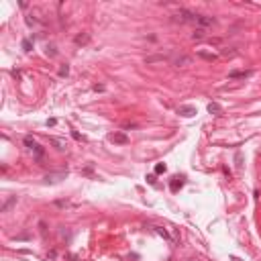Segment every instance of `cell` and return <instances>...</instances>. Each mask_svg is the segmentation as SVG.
Masks as SVG:
<instances>
[{"instance_id":"obj_1","label":"cell","mask_w":261,"mask_h":261,"mask_svg":"<svg viewBox=\"0 0 261 261\" xmlns=\"http://www.w3.org/2000/svg\"><path fill=\"white\" fill-rule=\"evenodd\" d=\"M173 19L180 20V23H194V25L198 23V15H196V12H192V10H188V8H180V10H177V15L173 16Z\"/></svg>"},{"instance_id":"obj_2","label":"cell","mask_w":261,"mask_h":261,"mask_svg":"<svg viewBox=\"0 0 261 261\" xmlns=\"http://www.w3.org/2000/svg\"><path fill=\"white\" fill-rule=\"evenodd\" d=\"M65 177H67V169L65 172H57V173H47L45 176V184H57L61 180H65Z\"/></svg>"},{"instance_id":"obj_3","label":"cell","mask_w":261,"mask_h":261,"mask_svg":"<svg viewBox=\"0 0 261 261\" xmlns=\"http://www.w3.org/2000/svg\"><path fill=\"white\" fill-rule=\"evenodd\" d=\"M200 29H204V27H212L216 25V19L214 16H206V15H198V23H196Z\"/></svg>"},{"instance_id":"obj_4","label":"cell","mask_w":261,"mask_h":261,"mask_svg":"<svg viewBox=\"0 0 261 261\" xmlns=\"http://www.w3.org/2000/svg\"><path fill=\"white\" fill-rule=\"evenodd\" d=\"M110 141H112V143H116V145H127L128 143V137L124 133H120V131H116V133H112L110 135Z\"/></svg>"},{"instance_id":"obj_5","label":"cell","mask_w":261,"mask_h":261,"mask_svg":"<svg viewBox=\"0 0 261 261\" xmlns=\"http://www.w3.org/2000/svg\"><path fill=\"white\" fill-rule=\"evenodd\" d=\"M249 76H251L249 69H233V72H228V80H241V78H249Z\"/></svg>"},{"instance_id":"obj_6","label":"cell","mask_w":261,"mask_h":261,"mask_svg":"<svg viewBox=\"0 0 261 261\" xmlns=\"http://www.w3.org/2000/svg\"><path fill=\"white\" fill-rule=\"evenodd\" d=\"M49 143L53 145L57 151H65L67 149V143H65V139H59V137H49Z\"/></svg>"},{"instance_id":"obj_7","label":"cell","mask_w":261,"mask_h":261,"mask_svg":"<svg viewBox=\"0 0 261 261\" xmlns=\"http://www.w3.org/2000/svg\"><path fill=\"white\" fill-rule=\"evenodd\" d=\"M190 63H192L190 55H177V57H173V65H177V67H184V65H190Z\"/></svg>"},{"instance_id":"obj_8","label":"cell","mask_w":261,"mask_h":261,"mask_svg":"<svg viewBox=\"0 0 261 261\" xmlns=\"http://www.w3.org/2000/svg\"><path fill=\"white\" fill-rule=\"evenodd\" d=\"M177 114H182V116H194V114H196V108L190 106V104H184V106H177Z\"/></svg>"},{"instance_id":"obj_9","label":"cell","mask_w":261,"mask_h":261,"mask_svg":"<svg viewBox=\"0 0 261 261\" xmlns=\"http://www.w3.org/2000/svg\"><path fill=\"white\" fill-rule=\"evenodd\" d=\"M153 231L157 233L159 237H163L165 241H169V243L173 241V237H172V235H169V233H167V228H163V227H153Z\"/></svg>"},{"instance_id":"obj_10","label":"cell","mask_w":261,"mask_h":261,"mask_svg":"<svg viewBox=\"0 0 261 261\" xmlns=\"http://www.w3.org/2000/svg\"><path fill=\"white\" fill-rule=\"evenodd\" d=\"M182 186H184V177H173L172 184H169V190H172V192H177Z\"/></svg>"},{"instance_id":"obj_11","label":"cell","mask_w":261,"mask_h":261,"mask_svg":"<svg viewBox=\"0 0 261 261\" xmlns=\"http://www.w3.org/2000/svg\"><path fill=\"white\" fill-rule=\"evenodd\" d=\"M15 204H16V196H10V198H8V200H6V202H4V204H2V206H0V210H2V212H8V210H10V208L15 206Z\"/></svg>"},{"instance_id":"obj_12","label":"cell","mask_w":261,"mask_h":261,"mask_svg":"<svg viewBox=\"0 0 261 261\" xmlns=\"http://www.w3.org/2000/svg\"><path fill=\"white\" fill-rule=\"evenodd\" d=\"M31 151H33V155H35V159H37V161H41V159H43V153H45V149L41 147V145H35V147L31 149Z\"/></svg>"},{"instance_id":"obj_13","label":"cell","mask_w":261,"mask_h":261,"mask_svg":"<svg viewBox=\"0 0 261 261\" xmlns=\"http://www.w3.org/2000/svg\"><path fill=\"white\" fill-rule=\"evenodd\" d=\"M208 112H210V114H220L222 112V106L218 102H210V104H208Z\"/></svg>"},{"instance_id":"obj_14","label":"cell","mask_w":261,"mask_h":261,"mask_svg":"<svg viewBox=\"0 0 261 261\" xmlns=\"http://www.w3.org/2000/svg\"><path fill=\"white\" fill-rule=\"evenodd\" d=\"M76 45H86V43H88V41H90V35L88 33H84V35H78V37H76Z\"/></svg>"},{"instance_id":"obj_15","label":"cell","mask_w":261,"mask_h":261,"mask_svg":"<svg viewBox=\"0 0 261 261\" xmlns=\"http://www.w3.org/2000/svg\"><path fill=\"white\" fill-rule=\"evenodd\" d=\"M204 33H206V31H204V29H200V27H198V29L194 31L192 39H194V41H200V39H204V37H206V35H204Z\"/></svg>"},{"instance_id":"obj_16","label":"cell","mask_w":261,"mask_h":261,"mask_svg":"<svg viewBox=\"0 0 261 261\" xmlns=\"http://www.w3.org/2000/svg\"><path fill=\"white\" fill-rule=\"evenodd\" d=\"M198 57L206 59V61H214V59H216V55H214V53H206V51H198Z\"/></svg>"},{"instance_id":"obj_17","label":"cell","mask_w":261,"mask_h":261,"mask_svg":"<svg viewBox=\"0 0 261 261\" xmlns=\"http://www.w3.org/2000/svg\"><path fill=\"white\" fill-rule=\"evenodd\" d=\"M155 173H165L167 172V165L165 163H155V169H153Z\"/></svg>"},{"instance_id":"obj_18","label":"cell","mask_w":261,"mask_h":261,"mask_svg":"<svg viewBox=\"0 0 261 261\" xmlns=\"http://www.w3.org/2000/svg\"><path fill=\"white\" fill-rule=\"evenodd\" d=\"M23 49L29 53V51H33V43H31V39H23Z\"/></svg>"},{"instance_id":"obj_19","label":"cell","mask_w":261,"mask_h":261,"mask_svg":"<svg viewBox=\"0 0 261 261\" xmlns=\"http://www.w3.org/2000/svg\"><path fill=\"white\" fill-rule=\"evenodd\" d=\"M25 145H27V147H29V149H33V147H35V145H37V143H35V139L31 137V135H27V137H25Z\"/></svg>"},{"instance_id":"obj_20","label":"cell","mask_w":261,"mask_h":261,"mask_svg":"<svg viewBox=\"0 0 261 261\" xmlns=\"http://www.w3.org/2000/svg\"><path fill=\"white\" fill-rule=\"evenodd\" d=\"M45 53L49 55V57H55V55H57V51H55V47H53V45H47V49H45Z\"/></svg>"},{"instance_id":"obj_21","label":"cell","mask_w":261,"mask_h":261,"mask_svg":"<svg viewBox=\"0 0 261 261\" xmlns=\"http://www.w3.org/2000/svg\"><path fill=\"white\" fill-rule=\"evenodd\" d=\"M67 74H69V65H61V67H59V76H61V78H65Z\"/></svg>"},{"instance_id":"obj_22","label":"cell","mask_w":261,"mask_h":261,"mask_svg":"<svg viewBox=\"0 0 261 261\" xmlns=\"http://www.w3.org/2000/svg\"><path fill=\"white\" fill-rule=\"evenodd\" d=\"M72 137H74V139H76V141H82V135H80V133H78V131H74V133H72Z\"/></svg>"},{"instance_id":"obj_23","label":"cell","mask_w":261,"mask_h":261,"mask_svg":"<svg viewBox=\"0 0 261 261\" xmlns=\"http://www.w3.org/2000/svg\"><path fill=\"white\" fill-rule=\"evenodd\" d=\"M147 182L151 184V186H155V176H153V173H151V176H147Z\"/></svg>"},{"instance_id":"obj_24","label":"cell","mask_w":261,"mask_h":261,"mask_svg":"<svg viewBox=\"0 0 261 261\" xmlns=\"http://www.w3.org/2000/svg\"><path fill=\"white\" fill-rule=\"evenodd\" d=\"M94 92H104V86H94Z\"/></svg>"},{"instance_id":"obj_25","label":"cell","mask_w":261,"mask_h":261,"mask_svg":"<svg viewBox=\"0 0 261 261\" xmlns=\"http://www.w3.org/2000/svg\"><path fill=\"white\" fill-rule=\"evenodd\" d=\"M55 123H57V120H55V118H49V120H47V127H53Z\"/></svg>"},{"instance_id":"obj_26","label":"cell","mask_w":261,"mask_h":261,"mask_svg":"<svg viewBox=\"0 0 261 261\" xmlns=\"http://www.w3.org/2000/svg\"><path fill=\"white\" fill-rule=\"evenodd\" d=\"M231 261H241L239 257H235V255H231Z\"/></svg>"}]
</instances>
